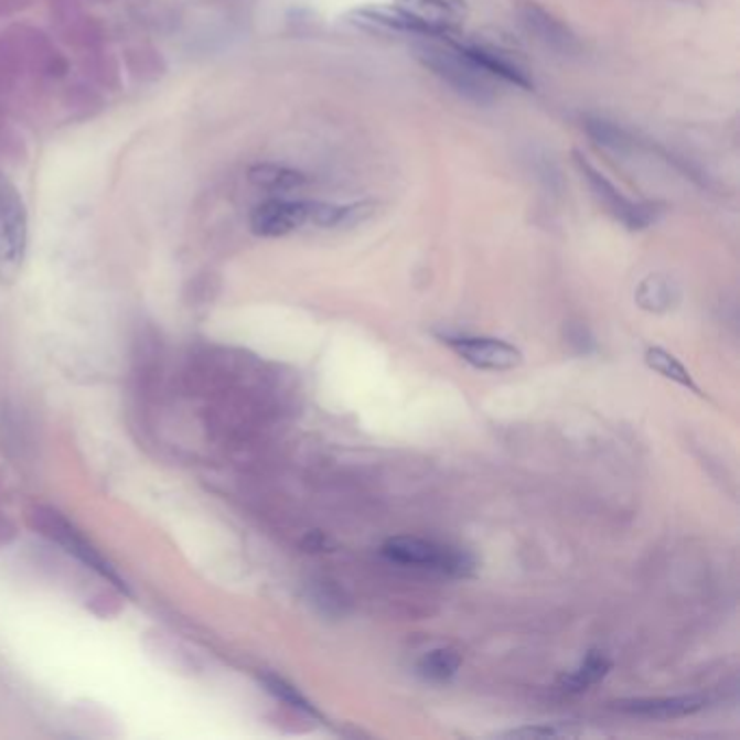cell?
Returning <instances> with one entry per match:
<instances>
[{
    "label": "cell",
    "mask_w": 740,
    "mask_h": 740,
    "mask_svg": "<svg viewBox=\"0 0 740 740\" xmlns=\"http://www.w3.org/2000/svg\"><path fill=\"white\" fill-rule=\"evenodd\" d=\"M415 57L421 66L428 67L435 76L473 103L489 105L500 94L502 81L478 66L452 35H423V40L415 44Z\"/></svg>",
    "instance_id": "6da1fadb"
},
{
    "label": "cell",
    "mask_w": 740,
    "mask_h": 740,
    "mask_svg": "<svg viewBox=\"0 0 740 740\" xmlns=\"http://www.w3.org/2000/svg\"><path fill=\"white\" fill-rule=\"evenodd\" d=\"M383 556L392 562L432 569L448 576H470L475 562L468 551L417 537H394L383 545Z\"/></svg>",
    "instance_id": "7a4b0ae2"
},
{
    "label": "cell",
    "mask_w": 740,
    "mask_h": 740,
    "mask_svg": "<svg viewBox=\"0 0 740 740\" xmlns=\"http://www.w3.org/2000/svg\"><path fill=\"white\" fill-rule=\"evenodd\" d=\"M29 215L20 192L0 181V285H11L24 264Z\"/></svg>",
    "instance_id": "3957f363"
},
{
    "label": "cell",
    "mask_w": 740,
    "mask_h": 740,
    "mask_svg": "<svg viewBox=\"0 0 740 740\" xmlns=\"http://www.w3.org/2000/svg\"><path fill=\"white\" fill-rule=\"evenodd\" d=\"M573 161L596 199L604 204L605 211L616 222H621L630 230H643L661 217L663 206L658 202H634L625 199L582 152L573 150Z\"/></svg>",
    "instance_id": "277c9868"
},
{
    "label": "cell",
    "mask_w": 740,
    "mask_h": 740,
    "mask_svg": "<svg viewBox=\"0 0 740 740\" xmlns=\"http://www.w3.org/2000/svg\"><path fill=\"white\" fill-rule=\"evenodd\" d=\"M31 524H33L35 530H40L44 537L51 538L53 543L62 545L69 556L78 558L83 565L98 571L103 578H107L120 591H129L127 585L122 582V578L111 569V565L85 538L81 537L78 530L74 526H69L57 511L35 508L33 515H31Z\"/></svg>",
    "instance_id": "5b68a950"
},
{
    "label": "cell",
    "mask_w": 740,
    "mask_h": 740,
    "mask_svg": "<svg viewBox=\"0 0 740 740\" xmlns=\"http://www.w3.org/2000/svg\"><path fill=\"white\" fill-rule=\"evenodd\" d=\"M404 13H408L421 29V37L454 35L468 20V0H398Z\"/></svg>",
    "instance_id": "8992f818"
},
{
    "label": "cell",
    "mask_w": 740,
    "mask_h": 740,
    "mask_svg": "<svg viewBox=\"0 0 740 740\" xmlns=\"http://www.w3.org/2000/svg\"><path fill=\"white\" fill-rule=\"evenodd\" d=\"M457 42L478 66L484 67L497 81L511 83V85L528 89V92L535 89L533 74L528 72V67L522 64V60L513 51H508V49H504L495 42H484V40H470V42L457 40Z\"/></svg>",
    "instance_id": "52a82bcc"
},
{
    "label": "cell",
    "mask_w": 740,
    "mask_h": 740,
    "mask_svg": "<svg viewBox=\"0 0 740 740\" xmlns=\"http://www.w3.org/2000/svg\"><path fill=\"white\" fill-rule=\"evenodd\" d=\"M313 201H282L271 199L261 202L250 213V230L257 237H285L311 222Z\"/></svg>",
    "instance_id": "ba28073f"
},
{
    "label": "cell",
    "mask_w": 740,
    "mask_h": 740,
    "mask_svg": "<svg viewBox=\"0 0 740 740\" xmlns=\"http://www.w3.org/2000/svg\"><path fill=\"white\" fill-rule=\"evenodd\" d=\"M517 18L522 26L535 35L540 44H545L551 51H558L562 55H571L580 49L578 37L573 31L554 13H549L545 7H540L535 0H519L517 2Z\"/></svg>",
    "instance_id": "9c48e42d"
},
{
    "label": "cell",
    "mask_w": 740,
    "mask_h": 740,
    "mask_svg": "<svg viewBox=\"0 0 740 740\" xmlns=\"http://www.w3.org/2000/svg\"><path fill=\"white\" fill-rule=\"evenodd\" d=\"M452 350L475 369L486 372H506L522 365V352L502 341V339H486V336H463L448 341Z\"/></svg>",
    "instance_id": "30bf717a"
},
{
    "label": "cell",
    "mask_w": 740,
    "mask_h": 740,
    "mask_svg": "<svg viewBox=\"0 0 740 740\" xmlns=\"http://www.w3.org/2000/svg\"><path fill=\"white\" fill-rule=\"evenodd\" d=\"M345 20L372 33H406L421 35L419 24L404 13L398 4H365L345 13Z\"/></svg>",
    "instance_id": "8fae6325"
},
{
    "label": "cell",
    "mask_w": 740,
    "mask_h": 740,
    "mask_svg": "<svg viewBox=\"0 0 740 740\" xmlns=\"http://www.w3.org/2000/svg\"><path fill=\"white\" fill-rule=\"evenodd\" d=\"M706 706L704 697L686 695V697H656V699H628L619 701L616 708L628 715H639L647 719H677L686 715H695Z\"/></svg>",
    "instance_id": "7c38bea8"
},
{
    "label": "cell",
    "mask_w": 740,
    "mask_h": 740,
    "mask_svg": "<svg viewBox=\"0 0 740 740\" xmlns=\"http://www.w3.org/2000/svg\"><path fill=\"white\" fill-rule=\"evenodd\" d=\"M248 181L266 192H276V194H287L302 190L309 183V176L300 170L278 165V163H257L248 170Z\"/></svg>",
    "instance_id": "4fadbf2b"
},
{
    "label": "cell",
    "mask_w": 740,
    "mask_h": 740,
    "mask_svg": "<svg viewBox=\"0 0 740 740\" xmlns=\"http://www.w3.org/2000/svg\"><path fill=\"white\" fill-rule=\"evenodd\" d=\"M62 37H64V42L69 44L72 49H78V51H98L105 44V40H107V29L94 15H89V18L76 15V18H72L67 22L66 29L62 31Z\"/></svg>",
    "instance_id": "5bb4252c"
},
{
    "label": "cell",
    "mask_w": 740,
    "mask_h": 740,
    "mask_svg": "<svg viewBox=\"0 0 740 740\" xmlns=\"http://www.w3.org/2000/svg\"><path fill=\"white\" fill-rule=\"evenodd\" d=\"M125 67L135 81H159L168 72V62L163 60L161 51L152 46H133L125 51Z\"/></svg>",
    "instance_id": "9a60e30c"
},
{
    "label": "cell",
    "mask_w": 740,
    "mask_h": 740,
    "mask_svg": "<svg viewBox=\"0 0 740 740\" xmlns=\"http://www.w3.org/2000/svg\"><path fill=\"white\" fill-rule=\"evenodd\" d=\"M636 302L645 311H654V313L669 311L677 302V289L663 276H650L647 280L641 282L636 291Z\"/></svg>",
    "instance_id": "2e32d148"
},
{
    "label": "cell",
    "mask_w": 740,
    "mask_h": 740,
    "mask_svg": "<svg viewBox=\"0 0 740 740\" xmlns=\"http://www.w3.org/2000/svg\"><path fill=\"white\" fill-rule=\"evenodd\" d=\"M610 667H612V663H610V658L605 656L604 652H589L587 658L582 661V665L576 672L562 677V686L569 693L587 690L589 686L604 679L605 673L610 672Z\"/></svg>",
    "instance_id": "e0dca14e"
},
{
    "label": "cell",
    "mask_w": 740,
    "mask_h": 740,
    "mask_svg": "<svg viewBox=\"0 0 740 740\" xmlns=\"http://www.w3.org/2000/svg\"><path fill=\"white\" fill-rule=\"evenodd\" d=\"M81 66H83V72L87 74V78H92L103 89H109V92H118L120 89V85H122V67H120V62L116 57L92 51L81 62Z\"/></svg>",
    "instance_id": "ac0fdd59"
},
{
    "label": "cell",
    "mask_w": 740,
    "mask_h": 740,
    "mask_svg": "<svg viewBox=\"0 0 740 740\" xmlns=\"http://www.w3.org/2000/svg\"><path fill=\"white\" fill-rule=\"evenodd\" d=\"M64 107L72 114V120H87L105 109V98L89 85L76 83L64 92Z\"/></svg>",
    "instance_id": "d6986e66"
},
{
    "label": "cell",
    "mask_w": 740,
    "mask_h": 740,
    "mask_svg": "<svg viewBox=\"0 0 740 740\" xmlns=\"http://www.w3.org/2000/svg\"><path fill=\"white\" fill-rule=\"evenodd\" d=\"M463 658L457 650H450V647H441V650H432L428 652L421 661H419V673L426 677V679H432V682H446L450 679L452 675H457L459 667H461Z\"/></svg>",
    "instance_id": "ffe728a7"
},
{
    "label": "cell",
    "mask_w": 740,
    "mask_h": 740,
    "mask_svg": "<svg viewBox=\"0 0 740 740\" xmlns=\"http://www.w3.org/2000/svg\"><path fill=\"white\" fill-rule=\"evenodd\" d=\"M645 363L654 372H658L661 376H665V378H669L673 383H677V385H682V387L693 389V392L699 394V389L693 383V376L688 374V369L673 354H669L667 350H663V347H650L647 354H645Z\"/></svg>",
    "instance_id": "44dd1931"
},
{
    "label": "cell",
    "mask_w": 740,
    "mask_h": 740,
    "mask_svg": "<svg viewBox=\"0 0 740 740\" xmlns=\"http://www.w3.org/2000/svg\"><path fill=\"white\" fill-rule=\"evenodd\" d=\"M261 682H264V686L268 688V693H271L274 697H278L280 701L289 704L291 708H298V710H302V712H307V715H318L315 706H313V704H311V701H309L296 686H291L289 682H285V679L276 677V675H264Z\"/></svg>",
    "instance_id": "7402d4cb"
},
{
    "label": "cell",
    "mask_w": 740,
    "mask_h": 740,
    "mask_svg": "<svg viewBox=\"0 0 740 740\" xmlns=\"http://www.w3.org/2000/svg\"><path fill=\"white\" fill-rule=\"evenodd\" d=\"M585 127H587V133L591 135L598 143H602L604 148H610V150L625 152L632 146L630 135L625 133L623 129H619L616 125H612V122L589 118Z\"/></svg>",
    "instance_id": "603a6c76"
},
{
    "label": "cell",
    "mask_w": 740,
    "mask_h": 740,
    "mask_svg": "<svg viewBox=\"0 0 740 740\" xmlns=\"http://www.w3.org/2000/svg\"><path fill=\"white\" fill-rule=\"evenodd\" d=\"M580 730H571L569 726H537V728H519L511 730L502 737L506 739H562V737H580Z\"/></svg>",
    "instance_id": "cb8c5ba5"
},
{
    "label": "cell",
    "mask_w": 740,
    "mask_h": 740,
    "mask_svg": "<svg viewBox=\"0 0 740 740\" xmlns=\"http://www.w3.org/2000/svg\"><path fill=\"white\" fill-rule=\"evenodd\" d=\"M0 154L11 161H22L26 157V148L22 137L13 131L0 129Z\"/></svg>",
    "instance_id": "d4e9b609"
},
{
    "label": "cell",
    "mask_w": 740,
    "mask_h": 740,
    "mask_svg": "<svg viewBox=\"0 0 740 740\" xmlns=\"http://www.w3.org/2000/svg\"><path fill=\"white\" fill-rule=\"evenodd\" d=\"M67 72H69V62H67L66 55L57 49H53V53L49 55V60L44 62V67H42V74L49 76V78H64Z\"/></svg>",
    "instance_id": "484cf974"
},
{
    "label": "cell",
    "mask_w": 740,
    "mask_h": 740,
    "mask_svg": "<svg viewBox=\"0 0 740 740\" xmlns=\"http://www.w3.org/2000/svg\"><path fill=\"white\" fill-rule=\"evenodd\" d=\"M315 604L320 605L324 612H341V596L336 591H331V587H320L315 596Z\"/></svg>",
    "instance_id": "4316f807"
},
{
    "label": "cell",
    "mask_w": 740,
    "mask_h": 740,
    "mask_svg": "<svg viewBox=\"0 0 740 740\" xmlns=\"http://www.w3.org/2000/svg\"><path fill=\"white\" fill-rule=\"evenodd\" d=\"M51 13L57 18V22H69L78 15V0H53Z\"/></svg>",
    "instance_id": "83f0119b"
},
{
    "label": "cell",
    "mask_w": 740,
    "mask_h": 740,
    "mask_svg": "<svg viewBox=\"0 0 740 740\" xmlns=\"http://www.w3.org/2000/svg\"><path fill=\"white\" fill-rule=\"evenodd\" d=\"M24 7H26L24 0H0V15H11Z\"/></svg>",
    "instance_id": "f1b7e54d"
}]
</instances>
